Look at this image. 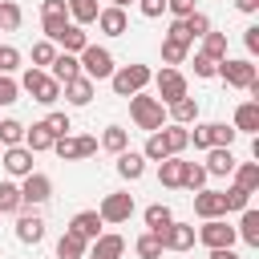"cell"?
I'll return each mask as SVG.
<instances>
[{"label":"cell","mask_w":259,"mask_h":259,"mask_svg":"<svg viewBox=\"0 0 259 259\" xmlns=\"http://www.w3.org/2000/svg\"><path fill=\"white\" fill-rule=\"evenodd\" d=\"M130 117H134L138 130L154 134V130L166 125V105H162L158 97H150V93H134V97H130Z\"/></svg>","instance_id":"obj_1"},{"label":"cell","mask_w":259,"mask_h":259,"mask_svg":"<svg viewBox=\"0 0 259 259\" xmlns=\"http://www.w3.org/2000/svg\"><path fill=\"white\" fill-rule=\"evenodd\" d=\"M77 61H81V77H89L93 85L97 81H109L113 77V53L105 49V45H85L81 53H77Z\"/></svg>","instance_id":"obj_2"},{"label":"cell","mask_w":259,"mask_h":259,"mask_svg":"<svg viewBox=\"0 0 259 259\" xmlns=\"http://www.w3.org/2000/svg\"><path fill=\"white\" fill-rule=\"evenodd\" d=\"M154 81V73H150V65H117L113 69V77H109V85H113V93L117 97H134V93H146V85Z\"/></svg>","instance_id":"obj_3"},{"label":"cell","mask_w":259,"mask_h":259,"mask_svg":"<svg viewBox=\"0 0 259 259\" xmlns=\"http://www.w3.org/2000/svg\"><path fill=\"white\" fill-rule=\"evenodd\" d=\"M214 77H223L231 89H247V85H251L259 73H255V61H251V57H223Z\"/></svg>","instance_id":"obj_4"},{"label":"cell","mask_w":259,"mask_h":259,"mask_svg":"<svg viewBox=\"0 0 259 259\" xmlns=\"http://www.w3.org/2000/svg\"><path fill=\"white\" fill-rule=\"evenodd\" d=\"M53 150H57L61 162H81V158H93V154H97V138H89V134H69V138H57Z\"/></svg>","instance_id":"obj_5"},{"label":"cell","mask_w":259,"mask_h":259,"mask_svg":"<svg viewBox=\"0 0 259 259\" xmlns=\"http://www.w3.org/2000/svg\"><path fill=\"white\" fill-rule=\"evenodd\" d=\"M97 214H101V223H109V227L130 223V214H134V194H130V190H113V194H105L101 206H97Z\"/></svg>","instance_id":"obj_6"},{"label":"cell","mask_w":259,"mask_h":259,"mask_svg":"<svg viewBox=\"0 0 259 259\" xmlns=\"http://www.w3.org/2000/svg\"><path fill=\"white\" fill-rule=\"evenodd\" d=\"M194 239L202 243V247H210V251H219V247H235V227L227 223V219H206L198 231H194Z\"/></svg>","instance_id":"obj_7"},{"label":"cell","mask_w":259,"mask_h":259,"mask_svg":"<svg viewBox=\"0 0 259 259\" xmlns=\"http://www.w3.org/2000/svg\"><path fill=\"white\" fill-rule=\"evenodd\" d=\"M154 85H158V101H162V105H174L178 97H190L186 77H182L178 69H166V65H162V73H154Z\"/></svg>","instance_id":"obj_8"},{"label":"cell","mask_w":259,"mask_h":259,"mask_svg":"<svg viewBox=\"0 0 259 259\" xmlns=\"http://www.w3.org/2000/svg\"><path fill=\"white\" fill-rule=\"evenodd\" d=\"M49 198H53V178H49V174L32 170L28 178H20V202H24V206H40V202H49Z\"/></svg>","instance_id":"obj_9"},{"label":"cell","mask_w":259,"mask_h":259,"mask_svg":"<svg viewBox=\"0 0 259 259\" xmlns=\"http://www.w3.org/2000/svg\"><path fill=\"white\" fill-rule=\"evenodd\" d=\"M125 255V239L117 231H101L93 243H89V255L85 259H121Z\"/></svg>","instance_id":"obj_10"},{"label":"cell","mask_w":259,"mask_h":259,"mask_svg":"<svg viewBox=\"0 0 259 259\" xmlns=\"http://www.w3.org/2000/svg\"><path fill=\"white\" fill-rule=\"evenodd\" d=\"M158 239H162V251H190V247H194V227L174 219V223H170Z\"/></svg>","instance_id":"obj_11"},{"label":"cell","mask_w":259,"mask_h":259,"mask_svg":"<svg viewBox=\"0 0 259 259\" xmlns=\"http://www.w3.org/2000/svg\"><path fill=\"white\" fill-rule=\"evenodd\" d=\"M0 162H4V170H8L12 178H28V174H32V150H28V146H8Z\"/></svg>","instance_id":"obj_12"},{"label":"cell","mask_w":259,"mask_h":259,"mask_svg":"<svg viewBox=\"0 0 259 259\" xmlns=\"http://www.w3.org/2000/svg\"><path fill=\"white\" fill-rule=\"evenodd\" d=\"M194 214L206 223V219H223L227 206H223V190H194Z\"/></svg>","instance_id":"obj_13"},{"label":"cell","mask_w":259,"mask_h":259,"mask_svg":"<svg viewBox=\"0 0 259 259\" xmlns=\"http://www.w3.org/2000/svg\"><path fill=\"white\" fill-rule=\"evenodd\" d=\"M101 227H105V223H101V214H97V210H77V214L69 219V227H65V231H73V235H81L85 243H93V239L101 235Z\"/></svg>","instance_id":"obj_14"},{"label":"cell","mask_w":259,"mask_h":259,"mask_svg":"<svg viewBox=\"0 0 259 259\" xmlns=\"http://www.w3.org/2000/svg\"><path fill=\"white\" fill-rule=\"evenodd\" d=\"M93 24H97V28L105 32V36H125V32H130V20H125V8H113V4H109V8H101Z\"/></svg>","instance_id":"obj_15"},{"label":"cell","mask_w":259,"mask_h":259,"mask_svg":"<svg viewBox=\"0 0 259 259\" xmlns=\"http://www.w3.org/2000/svg\"><path fill=\"white\" fill-rule=\"evenodd\" d=\"M49 77H53L57 85H69L73 77H81V61H77L73 53H57L53 65H49Z\"/></svg>","instance_id":"obj_16"},{"label":"cell","mask_w":259,"mask_h":259,"mask_svg":"<svg viewBox=\"0 0 259 259\" xmlns=\"http://www.w3.org/2000/svg\"><path fill=\"white\" fill-rule=\"evenodd\" d=\"M202 170H206L210 178H227V174L235 170V154H231V150H223V146H214V150H206Z\"/></svg>","instance_id":"obj_17"},{"label":"cell","mask_w":259,"mask_h":259,"mask_svg":"<svg viewBox=\"0 0 259 259\" xmlns=\"http://www.w3.org/2000/svg\"><path fill=\"white\" fill-rule=\"evenodd\" d=\"M166 117H170L174 125H194V121H198V101H194V97H178L174 105H166Z\"/></svg>","instance_id":"obj_18"},{"label":"cell","mask_w":259,"mask_h":259,"mask_svg":"<svg viewBox=\"0 0 259 259\" xmlns=\"http://www.w3.org/2000/svg\"><path fill=\"white\" fill-rule=\"evenodd\" d=\"M117 174H121L125 182H138V178L146 174V158H142L138 150H121V154H117Z\"/></svg>","instance_id":"obj_19"},{"label":"cell","mask_w":259,"mask_h":259,"mask_svg":"<svg viewBox=\"0 0 259 259\" xmlns=\"http://www.w3.org/2000/svg\"><path fill=\"white\" fill-rule=\"evenodd\" d=\"M182 178H186V162H182V158H166V162H158V182H162L166 190H178Z\"/></svg>","instance_id":"obj_20"},{"label":"cell","mask_w":259,"mask_h":259,"mask_svg":"<svg viewBox=\"0 0 259 259\" xmlns=\"http://www.w3.org/2000/svg\"><path fill=\"white\" fill-rule=\"evenodd\" d=\"M16 239L36 247V243L45 239V219H40V214H20V219H16Z\"/></svg>","instance_id":"obj_21"},{"label":"cell","mask_w":259,"mask_h":259,"mask_svg":"<svg viewBox=\"0 0 259 259\" xmlns=\"http://www.w3.org/2000/svg\"><path fill=\"white\" fill-rule=\"evenodd\" d=\"M61 93H65L69 105H89L93 101V81L89 77H73L69 85H61Z\"/></svg>","instance_id":"obj_22"},{"label":"cell","mask_w":259,"mask_h":259,"mask_svg":"<svg viewBox=\"0 0 259 259\" xmlns=\"http://www.w3.org/2000/svg\"><path fill=\"white\" fill-rule=\"evenodd\" d=\"M235 134H255L259 130V101H243L239 109H235Z\"/></svg>","instance_id":"obj_23"},{"label":"cell","mask_w":259,"mask_h":259,"mask_svg":"<svg viewBox=\"0 0 259 259\" xmlns=\"http://www.w3.org/2000/svg\"><path fill=\"white\" fill-rule=\"evenodd\" d=\"M53 134H49V125L45 121H32V125H24V146L32 150V154H40V150H53Z\"/></svg>","instance_id":"obj_24"},{"label":"cell","mask_w":259,"mask_h":259,"mask_svg":"<svg viewBox=\"0 0 259 259\" xmlns=\"http://www.w3.org/2000/svg\"><path fill=\"white\" fill-rule=\"evenodd\" d=\"M243 219H239V227H235V235L247 243V247H259V210L255 206H247V210H239Z\"/></svg>","instance_id":"obj_25"},{"label":"cell","mask_w":259,"mask_h":259,"mask_svg":"<svg viewBox=\"0 0 259 259\" xmlns=\"http://www.w3.org/2000/svg\"><path fill=\"white\" fill-rule=\"evenodd\" d=\"M85 255H89V243H85L81 235L65 231V235L57 239V259H85Z\"/></svg>","instance_id":"obj_26"},{"label":"cell","mask_w":259,"mask_h":259,"mask_svg":"<svg viewBox=\"0 0 259 259\" xmlns=\"http://www.w3.org/2000/svg\"><path fill=\"white\" fill-rule=\"evenodd\" d=\"M65 8H69V20H73V24H81V28H85V24H93V20H97V12H101V4H97V0H65Z\"/></svg>","instance_id":"obj_27"},{"label":"cell","mask_w":259,"mask_h":259,"mask_svg":"<svg viewBox=\"0 0 259 259\" xmlns=\"http://www.w3.org/2000/svg\"><path fill=\"white\" fill-rule=\"evenodd\" d=\"M142 219H146V231L162 235V231H166V227L174 223V210H170L166 202H154V206H146V214H142Z\"/></svg>","instance_id":"obj_28"},{"label":"cell","mask_w":259,"mask_h":259,"mask_svg":"<svg viewBox=\"0 0 259 259\" xmlns=\"http://www.w3.org/2000/svg\"><path fill=\"white\" fill-rule=\"evenodd\" d=\"M85 45H89V32H85L81 24H69V28L61 32V40H57V49H61V53H73V57H77Z\"/></svg>","instance_id":"obj_29"},{"label":"cell","mask_w":259,"mask_h":259,"mask_svg":"<svg viewBox=\"0 0 259 259\" xmlns=\"http://www.w3.org/2000/svg\"><path fill=\"white\" fill-rule=\"evenodd\" d=\"M186 130H190V125H174V121H170V125H162V138H166L170 158H178V154L190 146V134H186Z\"/></svg>","instance_id":"obj_30"},{"label":"cell","mask_w":259,"mask_h":259,"mask_svg":"<svg viewBox=\"0 0 259 259\" xmlns=\"http://www.w3.org/2000/svg\"><path fill=\"white\" fill-rule=\"evenodd\" d=\"M235 186H243L247 194H255L259 190V162H235Z\"/></svg>","instance_id":"obj_31"},{"label":"cell","mask_w":259,"mask_h":259,"mask_svg":"<svg viewBox=\"0 0 259 259\" xmlns=\"http://www.w3.org/2000/svg\"><path fill=\"white\" fill-rule=\"evenodd\" d=\"M190 57V45H182V40H170V36H162V65L166 69H178L182 61Z\"/></svg>","instance_id":"obj_32"},{"label":"cell","mask_w":259,"mask_h":259,"mask_svg":"<svg viewBox=\"0 0 259 259\" xmlns=\"http://www.w3.org/2000/svg\"><path fill=\"white\" fill-rule=\"evenodd\" d=\"M97 146H105L109 154H121V150H130V130L125 125H105V134H101Z\"/></svg>","instance_id":"obj_33"},{"label":"cell","mask_w":259,"mask_h":259,"mask_svg":"<svg viewBox=\"0 0 259 259\" xmlns=\"http://www.w3.org/2000/svg\"><path fill=\"white\" fill-rule=\"evenodd\" d=\"M24 24V8L16 0H0V32H16Z\"/></svg>","instance_id":"obj_34"},{"label":"cell","mask_w":259,"mask_h":259,"mask_svg":"<svg viewBox=\"0 0 259 259\" xmlns=\"http://www.w3.org/2000/svg\"><path fill=\"white\" fill-rule=\"evenodd\" d=\"M24 202H20V186L16 182H0V214H20Z\"/></svg>","instance_id":"obj_35"},{"label":"cell","mask_w":259,"mask_h":259,"mask_svg":"<svg viewBox=\"0 0 259 259\" xmlns=\"http://www.w3.org/2000/svg\"><path fill=\"white\" fill-rule=\"evenodd\" d=\"M198 53L210 57V61H223V57H227V32H214V28H210V32L202 36V49H198Z\"/></svg>","instance_id":"obj_36"},{"label":"cell","mask_w":259,"mask_h":259,"mask_svg":"<svg viewBox=\"0 0 259 259\" xmlns=\"http://www.w3.org/2000/svg\"><path fill=\"white\" fill-rule=\"evenodd\" d=\"M134 251H138V259H162V239L154 231H146L134 239Z\"/></svg>","instance_id":"obj_37"},{"label":"cell","mask_w":259,"mask_h":259,"mask_svg":"<svg viewBox=\"0 0 259 259\" xmlns=\"http://www.w3.org/2000/svg\"><path fill=\"white\" fill-rule=\"evenodd\" d=\"M0 146H4V150H8V146H24V121L4 117V121H0Z\"/></svg>","instance_id":"obj_38"},{"label":"cell","mask_w":259,"mask_h":259,"mask_svg":"<svg viewBox=\"0 0 259 259\" xmlns=\"http://www.w3.org/2000/svg\"><path fill=\"white\" fill-rule=\"evenodd\" d=\"M182 28H186V36H190V45H194V40H202V36L210 32V16H206V12H190V16L182 20Z\"/></svg>","instance_id":"obj_39"},{"label":"cell","mask_w":259,"mask_h":259,"mask_svg":"<svg viewBox=\"0 0 259 259\" xmlns=\"http://www.w3.org/2000/svg\"><path fill=\"white\" fill-rule=\"evenodd\" d=\"M142 158H146V162H166V158H170V150H166V138H162V130H154V134L146 138V150H142Z\"/></svg>","instance_id":"obj_40"},{"label":"cell","mask_w":259,"mask_h":259,"mask_svg":"<svg viewBox=\"0 0 259 259\" xmlns=\"http://www.w3.org/2000/svg\"><path fill=\"white\" fill-rule=\"evenodd\" d=\"M57 53H61V49H57L53 40H36V45H32V69H45V73H49V65H53Z\"/></svg>","instance_id":"obj_41"},{"label":"cell","mask_w":259,"mask_h":259,"mask_svg":"<svg viewBox=\"0 0 259 259\" xmlns=\"http://www.w3.org/2000/svg\"><path fill=\"white\" fill-rule=\"evenodd\" d=\"M235 138H239V134H235V125H227V121H210V150H214V146L231 150V146H235Z\"/></svg>","instance_id":"obj_42"},{"label":"cell","mask_w":259,"mask_h":259,"mask_svg":"<svg viewBox=\"0 0 259 259\" xmlns=\"http://www.w3.org/2000/svg\"><path fill=\"white\" fill-rule=\"evenodd\" d=\"M69 24H73L69 16H40V32H45V40H53V45L61 40V32H65Z\"/></svg>","instance_id":"obj_43"},{"label":"cell","mask_w":259,"mask_h":259,"mask_svg":"<svg viewBox=\"0 0 259 259\" xmlns=\"http://www.w3.org/2000/svg\"><path fill=\"white\" fill-rule=\"evenodd\" d=\"M223 206H227V210H247V206H251V194H247L243 186L231 182V186L223 190Z\"/></svg>","instance_id":"obj_44"},{"label":"cell","mask_w":259,"mask_h":259,"mask_svg":"<svg viewBox=\"0 0 259 259\" xmlns=\"http://www.w3.org/2000/svg\"><path fill=\"white\" fill-rule=\"evenodd\" d=\"M206 170H202V162H186V178H182V186L186 190H206Z\"/></svg>","instance_id":"obj_45"},{"label":"cell","mask_w":259,"mask_h":259,"mask_svg":"<svg viewBox=\"0 0 259 259\" xmlns=\"http://www.w3.org/2000/svg\"><path fill=\"white\" fill-rule=\"evenodd\" d=\"M20 61H24V57H20V49H16V45H0V73H8V77H12V73L20 69Z\"/></svg>","instance_id":"obj_46"},{"label":"cell","mask_w":259,"mask_h":259,"mask_svg":"<svg viewBox=\"0 0 259 259\" xmlns=\"http://www.w3.org/2000/svg\"><path fill=\"white\" fill-rule=\"evenodd\" d=\"M32 101H40V105H53V101H61V85H57L53 77H45V81H40V89L32 93Z\"/></svg>","instance_id":"obj_47"},{"label":"cell","mask_w":259,"mask_h":259,"mask_svg":"<svg viewBox=\"0 0 259 259\" xmlns=\"http://www.w3.org/2000/svg\"><path fill=\"white\" fill-rule=\"evenodd\" d=\"M16 101H20V85H16V77L0 73V105H16Z\"/></svg>","instance_id":"obj_48"},{"label":"cell","mask_w":259,"mask_h":259,"mask_svg":"<svg viewBox=\"0 0 259 259\" xmlns=\"http://www.w3.org/2000/svg\"><path fill=\"white\" fill-rule=\"evenodd\" d=\"M45 125H49V134H53V138H69V130H73L69 113H49V117H45Z\"/></svg>","instance_id":"obj_49"},{"label":"cell","mask_w":259,"mask_h":259,"mask_svg":"<svg viewBox=\"0 0 259 259\" xmlns=\"http://www.w3.org/2000/svg\"><path fill=\"white\" fill-rule=\"evenodd\" d=\"M186 134H190V146L194 150H210V121H202V125L194 121V130H186Z\"/></svg>","instance_id":"obj_50"},{"label":"cell","mask_w":259,"mask_h":259,"mask_svg":"<svg viewBox=\"0 0 259 259\" xmlns=\"http://www.w3.org/2000/svg\"><path fill=\"white\" fill-rule=\"evenodd\" d=\"M219 73V61H210V57H202V53H194V77H202V81H210Z\"/></svg>","instance_id":"obj_51"},{"label":"cell","mask_w":259,"mask_h":259,"mask_svg":"<svg viewBox=\"0 0 259 259\" xmlns=\"http://www.w3.org/2000/svg\"><path fill=\"white\" fill-rule=\"evenodd\" d=\"M166 12H170L174 20H186V16L198 12V8H194V0H166Z\"/></svg>","instance_id":"obj_52"},{"label":"cell","mask_w":259,"mask_h":259,"mask_svg":"<svg viewBox=\"0 0 259 259\" xmlns=\"http://www.w3.org/2000/svg\"><path fill=\"white\" fill-rule=\"evenodd\" d=\"M138 12H142L146 20H158V16L166 12V0H138Z\"/></svg>","instance_id":"obj_53"},{"label":"cell","mask_w":259,"mask_h":259,"mask_svg":"<svg viewBox=\"0 0 259 259\" xmlns=\"http://www.w3.org/2000/svg\"><path fill=\"white\" fill-rule=\"evenodd\" d=\"M243 45H247V57L259 53V24H247V28H243Z\"/></svg>","instance_id":"obj_54"},{"label":"cell","mask_w":259,"mask_h":259,"mask_svg":"<svg viewBox=\"0 0 259 259\" xmlns=\"http://www.w3.org/2000/svg\"><path fill=\"white\" fill-rule=\"evenodd\" d=\"M40 16H69L65 0H40Z\"/></svg>","instance_id":"obj_55"},{"label":"cell","mask_w":259,"mask_h":259,"mask_svg":"<svg viewBox=\"0 0 259 259\" xmlns=\"http://www.w3.org/2000/svg\"><path fill=\"white\" fill-rule=\"evenodd\" d=\"M166 36H170V40H182V45H190V36H186V28H182V20H170V28H166Z\"/></svg>","instance_id":"obj_56"},{"label":"cell","mask_w":259,"mask_h":259,"mask_svg":"<svg viewBox=\"0 0 259 259\" xmlns=\"http://www.w3.org/2000/svg\"><path fill=\"white\" fill-rule=\"evenodd\" d=\"M235 8L247 12V16H255V12H259V0H235Z\"/></svg>","instance_id":"obj_57"},{"label":"cell","mask_w":259,"mask_h":259,"mask_svg":"<svg viewBox=\"0 0 259 259\" xmlns=\"http://www.w3.org/2000/svg\"><path fill=\"white\" fill-rule=\"evenodd\" d=\"M210 259H239V251L235 247H219V251H210Z\"/></svg>","instance_id":"obj_58"},{"label":"cell","mask_w":259,"mask_h":259,"mask_svg":"<svg viewBox=\"0 0 259 259\" xmlns=\"http://www.w3.org/2000/svg\"><path fill=\"white\" fill-rule=\"evenodd\" d=\"M130 4H138V0H113V8H130Z\"/></svg>","instance_id":"obj_59"}]
</instances>
